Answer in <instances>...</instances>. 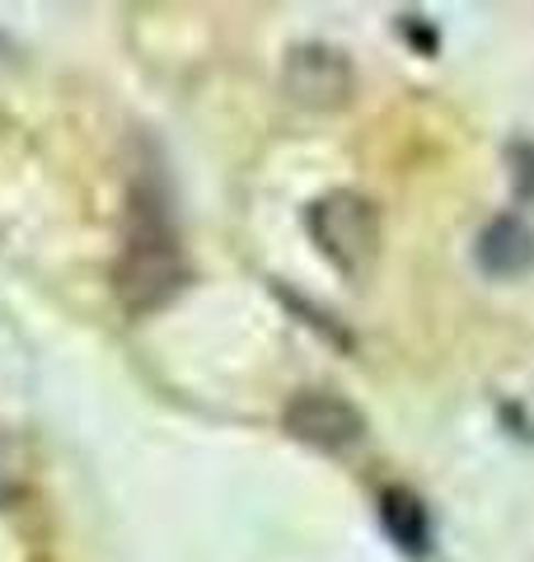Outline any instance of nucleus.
<instances>
[{
  "label": "nucleus",
  "instance_id": "2",
  "mask_svg": "<svg viewBox=\"0 0 534 562\" xmlns=\"http://www.w3.org/2000/svg\"><path fill=\"white\" fill-rule=\"evenodd\" d=\"M310 235L337 272L361 277L380 254V216L361 192H329L310 206Z\"/></svg>",
  "mask_w": 534,
  "mask_h": 562
},
{
  "label": "nucleus",
  "instance_id": "1",
  "mask_svg": "<svg viewBox=\"0 0 534 562\" xmlns=\"http://www.w3.org/2000/svg\"><path fill=\"white\" fill-rule=\"evenodd\" d=\"M183 277H188L183 249H178L169 221L141 206L132 235H127V249H122V262H118L122 301H127L132 310H155L183 286Z\"/></svg>",
  "mask_w": 534,
  "mask_h": 562
},
{
  "label": "nucleus",
  "instance_id": "3",
  "mask_svg": "<svg viewBox=\"0 0 534 562\" xmlns=\"http://www.w3.org/2000/svg\"><path fill=\"white\" fill-rule=\"evenodd\" d=\"M287 431L300 446H314L324 454H343L352 446H361L366 436V417L352 408L343 394L329 390H305L287 403Z\"/></svg>",
  "mask_w": 534,
  "mask_h": 562
},
{
  "label": "nucleus",
  "instance_id": "5",
  "mask_svg": "<svg viewBox=\"0 0 534 562\" xmlns=\"http://www.w3.org/2000/svg\"><path fill=\"white\" fill-rule=\"evenodd\" d=\"M478 268L488 277H525L534 268V231L521 216H497L478 235Z\"/></svg>",
  "mask_w": 534,
  "mask_h": 562
},
{
  "label": "nucleus",
  "instance_id": "4",
  "mask_svg": "<svg viewBox=\"0 0 534 562\" xmlns=\"http://www.w3.org/2000/svg\"><path fill=\"white\" fill-rule=\"evenodd\" d=\"M287 90L310 109H337L352 94V61L337 47H296L287 61Z\"/></svg>",
  "mask_w": 534,
  "mask_h": 562
},
{
  "label": "nucleus",
  "instance_id": "6",
  "mask_svg": "<svg viewBox=\"0 0 534 562\" xmlns=\"http://www.w3.org/2000/svg\"><path fill=\"white\" fill-rule=\"evenodd\" d=\"M380 520H385V535L394 539L408 558H426V549H432V516H426V506L413 492L389 487L380 497Z\"/></svg>",
  "mask_w": 534,
  "mask_h": 562
}]
</instances>
